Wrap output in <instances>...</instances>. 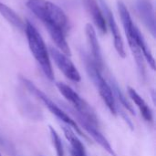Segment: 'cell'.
Returning <instances> with one entry per match:
<instances>
[{
    "mask_svg": "<svg viewBox=\"0 0 156 156\" xmlns=\"http://www.w3.org/2000/svg\"><path fill=\"white\" fill-rule=\"evenodd\" d=\"M84 5L91 16L93 22L97 26V27L101 30V33H106L107 31V27H106V21L103 16V14L101 10L100 9L97 1L96 0H83Z\"/></svg>",
    "mask_w": 156,
    "mask_h": 156,
    "instance_id": "obj_11",
    "label": "cell"
},
{
    "mask_svg": "<svg viewBox=\"0 0 156 156\" xmlns=\"http://www.w3.org/2000/svg\"><path fill=\"white\" fill-rule=\"evenodd\" d=\"M27 7L44 25H51L63 32L69 28V19L65 12L57 5L48 0H27Z\"/></svg>",
    "mask_w": 156,
    "mask_h": 156,
    "instance_id": "obj_1",
    "label": "cell"
},
{
    "mask_svg": "<svg viewBox=\"0 0 156 156\" xmlns=\"http://www.w3.org/2000/svg\"><path fill=\"white\" fill-rule=\"evenodd\" d=\"M0 14L14 27L20 30H25V23L20 18V16L5 4L0 2Z\"/></svg>",
    "mask_w": 156,
    "mask_h": 156,
    "instance_id": "obj_15",
    "label": "cell"
},
{
    "mask_svg": "<svg viewBox=\"0 0 156 156\" xmlns=\"http://www.w3.org/2000/svg\"><path fill=\"white\" fill-rule=\"evenodd\" d=\"M64 134L68 142L70 145V154L72 156H87L86 150L81 144V142L79 140V138L76 136L74 132L69 128V126L63 127Z\"/></svg>",
    "mask_w": 156,
    "mask_h": 156,
    "instance_id": "obj_14",
    "label": "cell"
},
{
    "mask_svg": "<svg viewBox=\"0 0 156 156\" xmlns=\"http://www.w3.org/2000/svg\"><path fill=\"white\" fill-rule=\"evenodd\" d=\"M128 94H129L130 98L133 100V101L135 103V105L138 107V109H139L143 118L146 122H153V112H152L151 108L145 102V101L132 87H128Z\"/></svg>",
    "mask_w": 156,
    "mask_h": 156,
    "instance_id": "obj_13",
    "label": "cell"
},
{
    "mask_svg": "<svg viewBox=\"0 0 156 156\" xmlns=\"http://www.w3.org/2000/svg\"><path fill=\"white\" fill-rule=\"evenodd\" d=\"M136 8L144 24L151 31L153 36H155V16L151 2L148 0H137Z\"/></svg>",
    "mask_w": 156,
    "mask_h": 156,
    "instance_id": "obj_8",
    "label": "cell"
},
{
    "mask_svg": "<svg viewBox=\"0 0 156 156\" xmlns=\"http://www.w3.org/2000/svg\"><path fill=\"white\" fill-rule=\"evenodd\" d=\"M49 132H50V137H51L52 144L56 150L57 156H64V149H63V144H62L60 137L58 136L57 132L51 126H49Z\"/></svg>",
    "mask_w": 156,
    "mask_h": 156,
    "instance_id": "obj_17",
    "label": "cell"
},
{
    "mask_svg": "<svg viewBox=\"0 0 156 156\" xmlns=\"http://www.w3.org/2000/svg\"><path fill=\"white\" fill-rule=\"evenodd\" d=\"M110 83H111L110 86H111V88H112V90L113 94H115V96L117 97V99L119 100V101L122 103V105L127 111H129L132 114H135L134 110H133V105H131V103L127 101V99L125 98L124 94H123V93L121 91V90L119 89L117 83H116L114 80H111V82H110Z\"/></svg>",
    "mask_w": 156,
    "mask_h": 156,
    "instance_id": "obj_16",
    "label": "cell"
},
{
    "mask_svg": "<svg viewBox=\"0 0 156 156\" xmlns=\"http://www.w3.org/2000/svg\"><path fill=\"white\" fill-rule=\"evenodd\" d=\"M101 2H102V5H103V9H104V11H105V14H106V16H107V18H108V22H109L110 28H111L112 33V36H113L115 49H116L117 53L120 55V57L125 58L126 53H125V50H124L123 40H122V36H121V33H120L118 25H117V23H116V21H115L114 16L112 15V11L110 10V8L108 7V5H107L106 4H104V2H103L102 0H101Z\"/></svg>",
    "mask_w": 156,
    "mask_h": 156,
    "instance_id": "obj_9",
    "label": "cell"
},
{
    "mask_svg": "<svg viewBox=\"0 0 156 156\" xmlns=\"http://www.w3.org/2000/svg\"><path fill=\"white\" fill-rule=\"evenodd\" d=\"M57 88L58 91L61 93V95L74 107V111L77 112L80 115L90 121V122L97 125L98 119L91 109V107L86 102L85 100H83L75 90H73L69 86L63 82H58Z\"/></svg>",
    "mask_w": 156,
    "mask_h": 156,
    "instance_id": "obj_5",
    "label": "cell"
},
{
    "mask_svg": "<svg viewBox=\"0 0 156 156\" xmlns=\"http://www.w3.org/2000/svg\"><path fill=\"white\" fill-rule=\"evenodd\" d=\"M85 32H86V36H87V38H88L90 47L91 54L93 57V62L100 69H101L102 66H103V61H102V56H101V48H100V45H99V42L97 39L96 32L90 24L86 25Z\"/></svg>",
    "mask_w": 156,
    "mask_h": 156,
    "instance_id": "obj_10",
    "label": "cell"
},
{
    "mask_svg": "<svg viewBox=\"0 0 156 156\" xmlns=\"http://www.w3.org/2000/svg\"><path fill=\"white\" fill-rule=\"evenodd\" d=\"M86 67H87V70H88L90 78L92 79L95 85L97 86V88L99 90V93H100L102 101H104L105 105L107 106L109 111L112 112V114L116 115L117 114V105H116L114 94L112 90L110 84L101 76V69L90 58H87V60H86Z\"/></svg>",
    "mask_w": 156,
    "mask_h": 156,
    "instance_id": "obj_4",
    "label": "cell"
},
{
    "mask_svg": "<svg viewBox=\"0 0 156 156\" xmlns=\"http://www.w3.org/2000/svg\"><path fill=\"white\" fill-rule=\"evenodd\" d=\"M74 112H76L73 110ZM80 125L81 126V128H83L91 137L92 139L99 144L110 155L112 156H117L116 153L114 152V150L112 149V145L110 144V143L108 142V140L103 136V134L99 131V129L97 128V125H95L94 123L90 122V121H88L87 119H85L84 117H82L81 115H80L79 113L76 112L75 114Z\"/></svg>",
    "mask_w": 156,
    "mask_h": 156,
    "instance_id": "obj_7",
    "label": "cell"
},
{
    "mask_svg": "<svg viewBox=\"0 0 156 156\" xmlns=\"http://www.w3.org/2000/svg\"><path fill=\"white\" fill-rule=\"evenodd\" d=\"M0 156H2V155H1V154H0Z\"/></svg>",
    "mask_w": 156,
    "mask_h": 156,
    "instance_id": "obj_18",
    "label": "cell"
},
{
    "mask_svg": "<svg viewBox=\"0 0 156 156\" xmlns=\"http://www.w3.org/2000/svg\"><path fill=\"white\" fill-rule=\"evenodd\" d=\"M25 31L27 34L29 48L34 58L39 64L47 78L50 80H54V73L48 49L40 34L29 21H27V23L25 24Z\"/></svg>",
    "mask_w": 156,
    "mask_h": 156,
    "instance_id": "obj_2",
    "label": "cell"
},
{
    "mask_svg": "<svg viewBox=\"0 0 156 156\" xmlns=\"http://www.w3.org/2000/svg\"><path fill=\"white\" fill-rule=\"evenodd\" d=\"M21 80H22V82H23V84L26 86V88L32 93V94H34L37 99H39L44 104H45V106L50 111V112L52 113V114H54L58 120H60L61 122H63L65 124H67L68 126H69V127H72L75 131H76V133H79L80 135H81V136H83V137H85L84 135H83V133L81 132V130L80 129V127L78 126V124H77V122L72 119V118H70L65 112H63L58 105H56L44 92H42L33 82H31L29 80H27V79H26V78H21Z\"/></svg>",
    "mask_w": 156,
    "mask_h": 156,
    "instance_id": "obj_3",
    "label": "cell"
},
{
    "mask_svg": "<svg viewBox=\"0 0 156 156\" xmlns=\"http://www.w3.org/2000/svg\"><path fill=\"white\" fill-rule=\"evenodd\" d=\"M45 27H47L51 38L53 39V41L55 42L56 46L59 48V50H61V52L63 54H65L66 56H70L71 52L69 49V47L65 39V32H63L61 29L51 26V25H45Z\"/></svg>",
    "mask_w": 156,
    "mask_h": 156,
    "instance_id": "obj_12",
    "label": "cell"
},
{
    "mask_svg": "<svg viewBox=\"0 0 156 156\" xmlns=\"http://www.w3.org/2000/svg\"><path fill=\"white\" fill-rule=\"evenodd\" d=\"M49 51L56 65L61 70V72L71 81L80 82L81 79L80 74L77 68L72 63V61L65 54H63L62 52L54 48H50Z\"/></svg>",
    "mask_w": 156,
    "mask_h": 156,
    "instance_id": "obj_6",
    "label": "cell"
}]
</instances>
